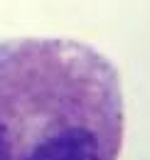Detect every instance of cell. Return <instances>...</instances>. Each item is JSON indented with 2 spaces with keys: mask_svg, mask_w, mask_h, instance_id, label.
Returning <instances> with one entry per match:
<instances>
[{
  "mask_svg": "<svg viewBox=\"0 0 150 160\" xmlns=\"http://www.w3.org/2000/svg\"><path fill=\"white\" fill-rule=\"evenodd\" d=\"M118 67L72 37L0 40V160H118Z\"/></svg>",
  "mask_w": 150,
  "mask_h": 160,
  "instance_id": "6da1fadb",
  "label": "cell"
}]
</instances>
